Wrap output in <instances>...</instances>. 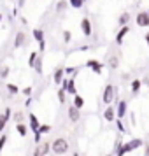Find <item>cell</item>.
Listing matches in <instances>:
<instances>
[{"instance_id": "cell-1", "label": "cell", "mask_w": 149, "mask_h": 156, "mask_svg": "<svg viewBox=\"0 0 149 156\" xmlns=\"http://www.w3.org/2000/svg\"><path fill=\"white\" fill-rule=\"evenodd\" d=\"M140 146H144L142 139H132V140H128V142H123L121 147L116 151V156H125V154H128V153L135 151V149H139Z\"/></svg>"}, {"instance_id": "cell-2", "label": "cell", "mask_w": 149, "mask_h": 156, "mask_svg": "<svg viewBox=\"0 0 149 156\" xmlns=\"http://www.w3.org/2000/svg\"><path fill=\"white\" fill-rule=\"evenodd\" d=\"M51 151L55 153L56 156H63L69 153V140L63 139V137H58L51 142Z\"/></svg>"}, {"instance_id": "cell-3", "label": "cell", "mask_w": 149, "mask_h": 156, "mask_svg": "<svg viewBox=\"0 0 149 156\" xmlns=\"http://www.w3.org/2000/svg\"><path fill=\"white\" fill-rule=\"evenodd\" d=\"M112 100H116V88L112 84H107L104 88V95H102V102L105 104V105H111L112 104Z\"/></svg>"}, {"instance_id": "cell-4", "label": "cell", "mask_w": 149, "mask_h": 156, "mask_svg": "<svg viewBox=\"0 0 149 156\" xmlns=\"http://www.w3.org/2000/svg\"><path fill=\"white\" fill-rule=\"evenodd\" d=\"M126 112H128V102L126 100H119L116 104V119H125L126 118Z\"/></svg>"}, {"instance_id": "cell-5", "label": "cell", "mask_w": 149, "mask_h": 156, "mask_svg": "<svg viewBox=\"0 0 149 156\" xmlns=\"http://www.w3.org/2000/svg\"><path fill=\"white\" fill-rule=\"evenodd\" d=\"M135 23H137V27H139V28H147V27H149V14H147V11H140V12H137V16H135Z\"/></svg>"}, {"instance_id": "cell-6", "label": "cell", "mask_w": 149, "mask_h": 156, "mask_svg": "<svg viewBox=\"0 0 149 156\" xmlns=\"http://www.w3.org/2000/svg\"><path fill=\"white\" fill-rule=\"evenodd\" d=\"M81 32L84 34V37H91L93 27H91V21H90V18H83V20H81Z\"/></svg>"}, {"instance_id": "cell-7", "label": "cell", "mask_w": 149, "mask_h": 156, "mask_svg": "<svg viewBox=\"0 0 149 156\" xmlns=\"http://www.w3.org/2000/svg\"><path fill=\"white\" fill-rule=\"evenodd\" d=\"M67 116H69V119H70V123H77L79 119H81V111L79 109H76V107L69 105V109H67Z\"/></svg>"}, {"instance_id": "cell-8", "label": "cell", "mask_w": 149, "mask_h": 156, "mask_svg": "<svg viewBox=\"0 0 149 156\" xmlns=\"http://www.w3.org/2000/svg\"><path fill=\"white\" fill-rule=\"evenodd\" d=\"M86 67H90L93 70V74H102V70H104V63H100V62H97V60H88L86 62Z\"/></svg>"}, {"instance_id": "cell-9", "label": "cell", "mask_w": 149, "mask_h": 156, "mask_svg": "<svg viewBox=\"0 0 149 156\" xmlns=\"http://www.w3.org/2000/svg\"><path fill=\"white\" fill-rule=\"evenodd\" d=\"M27 44V35H25V32H18L14 35V49H20Z\"/></svg>"}, {"instance_id": "cell-10", "label": "cell", "mask_w": 149, "mask_h": 156, "mask_svg": "<svg viewBox=\"0 0 149 156\" xmlns=\"http://www.w3.org/2000/svg\"><path fill=\"white\" fill-rule=\"evenodd\" d=\"M104 119H105L107 123L116 121V109H114L112 105H107L105 107V111H104Z\"/></svg>"}, {"instance_id": "cell-11", "label": "cell", "mask_w": 149, "mask_h": 156, "mask_svg": "<svg viewBox=\"0 0 149 156\" xmlns=\"http://www.w3.org/2000/svg\"><path fill=\"white\" fill-rule=\"evenodd\" d=\"M128 34H130V27H121L119 28V32H118V35H116V44H118V46H121V44H123V41H125V37L128 35Z\"/></svg>"}, {"instance_id": "cell-12", "label": "cell", "mask_w": 149, "mask_h": 156, "mask_svg": "<svg viewBox=\"0 0 149 156\" xmlns=\"http://www.w3.org/2000/svg\"><path fill=\"white\" fill-rule=\"evenodd\" d=\"M28 125H30V132H34V133H35L37 130H39L41 121H39V118H37L35 114H28Z\"/></svg>"}, {"instance_id": "cell-13", "label": "cell", "mask_w": 149, "mask_h": 156, "mask_svg": "<svg viewBox=\"0 0 149 156\" xmlns=\"http://www.w3.org/2000/svg\"><path fill=\"white\" fill-rule=\"evenodd\" d=\"M63 76H65V69H62V67L55 69V72H53V81H55V84H62V81L65 79Z\"/></svg>"}, {"instance_id": "cell-14", "label": "cell", "mask_w": 149, "mask_h": 156, "mask_svg": "<svg viewBox=\"0 0 149 156\" xmlns=\"http://www.w3.org/2000/svg\"><path fill=\"white\" fill-rule=\"evenodd\" d=\"M130 20H132L130 12H126V11H125V12H121V14H119V18H118V23H119L121 27H126Z\"/></svg>"}, {"instance_id": "cell-15", "label": "cell", "mask_w": 149, "mask_h": 156, "mask_svg": "<svg viewBox=\"0 0 149 156\" xmlns=\"http://www.w3.org/2000/svg\"><path fill=\"white\" fill-rule=\"evenodd\" d=\"M72 105L76 107V109H79V111H81V109L84 107V98H83L81 95H74V100H72Z\"/></svg>"}, {"instance_id": "cell-16", "label": "cell", "mask_w": 149, "mask_h": 156, "mask_svg": "<svg viewBox=\"0 0 149 156\" xmlns=\"http://www.w3.org/2000/svg\"><path fill=\"white\" fill-rule=\"evenodd\" d=\"M16 132L21 135V137H27V135H28V126H27L25 123H18V125H16Z\"/></svg>"}, {"instance_id": "cell-17", "label": "cell", "mask_w": 149, "mask_h": 156, "mask_svg": "<svg viewBox=\"0 0 149 156\" xmlns=\"http://www.w3.org/2000/svg\"><path fill=\"white\" fill-rule=\"evenodd\" d=\"M67 2H69V7H72V9H81L83 5H84L86 0H67Z\"/></svg>"}, {"instance_id": "cell-18", "label": "cell", "mask_w": 149, "mask_h": 156, "mask_svg": "<svg viewBox=\"0 0 149 156\" xmlns=\"http://www.w3.org/2000/svg\"><path fill=\"white\" fill-rule=\"evenodd\" d=\"M32 37L35 39L37 42H42V41H44V32L41 28H35L34 32H32Z\"/></svg>"}, {"instance_id": "cell-19", "label": "cell", "mask_w": 149, "mask_h": 156, "mask_svg": "<svg viewBox=\"0 0 149 156\" xmlns=\"http://www.w3.org/2000/svg\"><path fill=\"white\" fill-rule=\"evenodd\" d=\"M9 74H11V67L9 65H0V79L9 77Z\"/></svg>"}, {"instance_id": "cell-20", "label": "cell", "mask_w": 149, "mask_h": 156, "mask_svg": "<svg viewBox=\"0 0 149 156\" xmlns=\"http://www.w3.org/2000/svg\"><path fill=\"white\" fill-rule=\"evenodd\" d=\"M67 9H69V2H67V0H58L56 12H63V11H67Z\"/></svg>"}, {"instance_id": "cell-21", "label": "cell", "mask_w": 149, "mask_h": 156, "mask_svg": "<svg viewBox=\"0 0 149 156\" xmlns=\"http://www.w3.org/2000/svg\"><path fill=\"white\" fill-rule=\"evenodd\" d=\"M140 79H133V81H132V93H133V95H137V93L140 91Z\"/></svg>"}, {"instance_id": "cell-22", "label": "cell", "mask_w": 149, "mask_h": 156, "mask_svg": "<svg viewBox=\"0 0 149 156\" xmlns=\"http://www.w3.org/2000/svg\"><path fill=\"white\" fill-rule=\"evenodd\" d=\"M39 147H41V154L46 156V154L51 151V142H42V146L39 144Z\"/></svg>"}, {"instance_id": "cell-23", "label": "cell", "mask_w": 149, "mask_h": 156, "mask_svg": "<svg viewBox=\"0 0 149 156\" xmlns=\"http://www.w3.org/2000/svg\"><path fill=\"white\" fill-rule=\"evenodd\" d=\"M34 69H35V72H37V74H42V72H44L42 58H37V60H35V65H34Z\"/></svg>"}, {"instance_id": "cell-24", "label": "cell", "mask_w": 149, "mask_h": 156, "mask_svg": "<svg viewBox=\"0 0 149 156\" xmlns=\"http://www.w3.org/2000/svg\"><path fill=\"white\" fill-rule=\"evenodd\" d=\"M7 91H9V95H18V93L21 91V90L18 88V84H12V83H9V84H7Z\"/></svg>"}, {"instance_id": "cell-25", "label": "cell", "mask_w": 149, "mask_h": 156, "mask_svg": "<svg viewBox=\"0 0 149 156\" xmlns=\"http://www.w3.org/2000/svg\"><path fill=\"white\" fill-rule=\"evenodd\" d=\"M56 95H58V100H60V104H65V100H67V91H65L63 88L56 90Z\"/></svg>"}, {"instance_id": "cell-26", "label": "cell", "mask_w": 149, "mask_h": 156, "mask_svg": "<svg viewBox=\"0 0 149 156\" xmlns=\"http://www.w3.org/2000/svg\"><path fill=\"white\" fill-rule=\"evenodd\" d=\"M109 67H111V69H118V67H119V58L118 56H111L109 58Z\"/></svg>"}, {"instance_id": "cell-27", "label": "cell", "mask_w": 149, "mask_h": 156, "mask_svg": "<svg viewBox=\"0 0 149 156\" xmlns=\"http://www.w3.org/2000/svg\"><path fill=\"white\" fill-rule=\"evenodd\" d=\"M7 121H9L7 116H5L4 112H0V132H4V130H5V125H7Z\"/></svg>"}, {"instance_id": "cell-28", "label": "cell", "mask_w": 149, "mask_h": 156, "mask_svg": "<svg viewBox=\"0 0 149 156\" xmlns=\"http://www.w3.org/2000/svg\"><path fill=\"white\" fill-rule=\"evenodd\" d=\"M37 58H39V55H37L35 51H32V53H30V56H28V67H30V69H34Z\"/></svg>"}, {"instance_id": "cell-29", "label": "cell", "mask_w": 149, "mask_h": 156, "mask_svg": "<svg viewBox=\"0 0 149 156\" xmlns=\"http://www.w3.org/2000/svg\"><path fill=\"white\" fill-rule=\"evenodd\" d=\"M51 130H53V128H51V125H42V123H41V126H39V130H37V132H39V133H49Z\"/></svg>"}, {"instance_id": "cell-30", "label": "cell", "mask_w": 149, "mask_h": 156, "mask_svg": "<svg viewBox=\"0 0 149 156\" xmlns=\"http://www.w3.org/2000/svg\"><path fill=\"white\" fill-rule=\"evenodd\" d=\"M5 144H7V135H5V133H2V135H0V153L4 151Z\"/></svg>"}, {"instance_id": "cell-31", "label": "cell", "mask_w": 149, "mask_h": 156, "mask_svg": "<svg viewBox=\"0 0 149 156\" xmlns=\"http://www.w3.org/2000/svg\"><path fill=\"white\" fill-rule=\"evenodd\" d=\"M23 119H25V114H23L21 111H16L14 112V121L16 123H23Z\"/></svg>"}, {"instance_id": "cell-32", "label": "cell", "mask_w": 149, "mask_h": 156, "mask_svg": "<svg viewBox=\"0 0 149 156\" xmlns=\"http://www.w3.org/2000/svg\"><path fill=\"white\" fill-rule=\"evenodd\" d=\"M32 91H34V88H32V86H25V88L21 90V93L27 97V98H30V97H32Z\"/></svg>"}, {"instance_id": "cell-33", "label": "cell", "mask_w": 149, "mask_h": 156, "mask_svg": "<svg viewBox=\"0 0 149 156\" xmlns=\"http://www.w3.org/2000/svg\"><path fill=\"white\" fill-rule=\"evenodd\" d=\"M62 34H63V42H67V44H69V42L72 41V34L69 32V30H63Z\"/></svg>"}, {"instance_id": "cell-34", "label": "cell", "mask_w": 149, "mask_h": 156, "mask_svg": "<svg viewBox=\"0 0 149 156\" xmlns=\"http://www.w3.org/2000/svg\"><path fill=\"white\" fill-rule=\"evenodd\" d=\"M116 125H118V130H119L121 133H126V128H125V125H123L121 119H116Z\"/></svg>"}, {"instance_id": "cell-35", "label": "cell", "mask_w": 149, "mask_h": 156, "mask_svg": "<svg viewBox=\"0 0 149 156\" xmlns=\"http://www.w3.org/2000/svg\"><path fill=\"white\" fill-rule=\"evenodd\" d=\"M41 139H42V133L35 132V133H34V142H35V144H41Z\"/></svg>"}, {"instance_id": "cell-36", "label": "cell", "mask_w": 149, "mask_h": 156, "mask_svg": "<svg viewBox=\"0 0 149 156\" xmlns=\"http://www.w3.org/2000/svg\"><path fill=\"white\" fill-rule=\"evenodd\" d=\"M76 72H77V69H74V67H67V69H65V74H67V76L76 74Z\"/></svg>"}, {"instance_id": "cell-37", "label": "cell", "mask_w": 149, "mask_h": 156, "mask_svg": "<svg viewBox=\"0 0 149 156\" xmlns=\"http://www.w3.org/2000/svg\"><path fill=\"white\" fill-rule=\"evenodd\" d=\"M4 114L7 116L9 119H11V116H12V109H11V107H5V111H4Z\"/></svg>"}, {"instance_id": "cell-38", "label": "cell", "mask_w": 149, "mask_h": 156, "mask_svg": "<svg viewBox=\"0 0 149 156\" xmlns=\"http://www.w3.org/2000/svg\"><path fill=\"white\" fill-rule=\"evenodd\" d=\"M39 51H41V53H44V51H46V41L39 42Z\"/></svg>"}, {"instance_id": "cell-39", "label": "cell", "mask_w": 149, "mask_h": 156, "mask_svg": "<svg viewBox=\"0 0 149 156\" xmlns=\"http://www.w3.org/2000/svg\"><path fill=\"white\" fill-rule=\"evenodd\" d=\"M130 121H132V126H135V125H137V119H135V114L133 112L130 114Z\"/></svg>"}, {"instance_id": "cell-40", "label": "cell", "mask_w": 149, "mask_h": 156, "mask_svg": "<svg viewBox=\"0 0 149 156\" xmlns=\"http://www.w3.org/2000/svg\"><path fill=\"white\" fill-rule=\"evenodd\" d=\"M144 156H149V142L144 144Z\"/></svg>"}, {"instance_id": "cell-41", "label": "cell", "mask_w": 149, "mask_h": 156, "mask_svg": "<svg viewBox=\"0 0 149 156\" xmlns=\"http://www.w3.org/2000/svg\"><path fill=\"white\" fill-rule=\"evenodd\" d=\"M34 156H42V154H41V147H39V146H37L35 151H34Z\"/></svg>"}, {"instance_id": "cell-42", "label": "cell", "mask_w": 149, "mask_h": 156, "mask_svg": "<svg viewBox=\"0 0 149 156\" xmlns=\"http://www.w3.org/2000/svg\"><path fill=\"white\" fill-rule=\"evenodd\" d=\"M25 105H27V107H30V105H32V97H30V98H27V102H25Z\"/></svg>"}, {"instance_id": "cell-43", "label": "cell", "mask_w": 149, "mask_h": 156, "mask_svg": "<svg viewBox=\"0 0 149 156\" xmlns=\"http://www.w3.org/2000/svg\"><path fill=\"white\" fill-rule=\"evenodd\" d=\"M23 4H25V0H20V2H18V5H20V7H23Z\"/></svg>"}, {"instance_id": "cell-44", "label": "cell", "mask_w": 149, "mask_h": 156, "mask_svg": "<svg viewBox=\"0 0 149 156\" xmlns=\"http://www.w3.org/2000/svg\"><path fill=\"white\" fill-rule=\"evenodd\" d=\"M146 42H147V46H149V32L146 34Z\"/></svg>"}, {"instance_id": "cell-45", "label": "cell", "mask_w": 149, "mask_h": 156, "mask_svg": "<svg viewBox=\"0 0 149 156\" xmlns=\"http://www.w3.org/2000/svg\"><path fill=\"white\" fill-rule=\"evenodd\" d=\"M2 20H4V14H2V12H0V23H2Z\"/></svg>"}, {"instance_id": "cell-46", "label": "cell", "mask_w": 149, "mask_h": 156, "mask_svg": "<svg viewBox=\"0 0 149 156\" xmlns=\"http://www.w3.org/2000/svg\"><path fill=\"white\" fill-rule=\"evenodd\" d=\"M72 156H81V154H79V153H74V154H72Z\"/></svg>"}, {"instance_id": "cell-47", "label": "cell", "mask_w": 149, "mask_h": 156, "mask_svg": "<svg viewBox=\"0 0 149 156\" xmlns=\"http://www.w3.org/2000/svg\"><path fill=\"white\" fill-rule=\"evenodd\" d=\"M105 156H112V153H109V154H105Z\"/></svg>"}]
</instances>
